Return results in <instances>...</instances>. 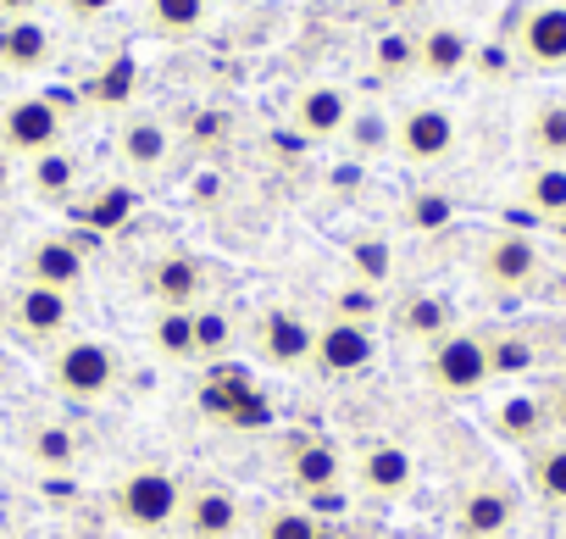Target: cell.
<instances>
[{"instance_id":"2e32d148","label":"cell","mask_w":566,"mask_h":539,"mask_svg":"<svg viewBox=\"0 0 566 539\" xmlns=\"http://www.w3.org/2000/svg\"><path fill=\"white\" fill-rule=\"evenodd\" d=\"M84 273H90V261H84V250L73 239H40L29 250V284H45V290L73 296L84 284Z\"/></svg>"},{"instance_id":"d6a6232c","label":"cell","mask_w":566,"mask_h":539,"mask_svg":"<svg viewBox=\"0 0 566 539\" xmlns=\"http://www.w3.org/2000/svg\"><path fill=\"white\" fill-rule=\"evenodd\" d=\"M350 273H356V284L384 290L389 273H395V250H389V239H356V245H350Z\"/></svg>"},{"instance_id":"cb8c5ba5","label":"cell","mask_w":566,"mask_h":539,"mask_svg":"<svg viewBox=\"0 0 566 539\" xmlns=\"http://www.w3.org/2000/svg\"><path fill=\"white\" fill-rule=\"evenodd\" d=\"M395 329H400L406 340L433 345V340H444L455 323H450V307H444L439 296H406V301L395 307Z\"/></svg>"},{"instance_id":"d4e9b609","label":"cell","mask_w":566,"mask_h":539,"mask_svg":"<svg viewBox=\"0 0 566 539\" xmlns=\"http://www.w3.org/2000/svg\"><path fill=\"white\" fill-rule=\"evenodd\" d=\"M206 18H211V0H145V23L161 40H189L206 29Z\"/></svg>"},{"instance_id":"603a6c76","label":"cell","mask_w":566,"mask_h":539,"mask_svg":"<svg viewBox=\"0 0 566 539\" xmlns=\"http://www.w3.org/2000/svg\"><path fill=\"white\" fill-rule=\"evenodd\" d=\"M522 200H527L533 217L560 222V217H566V162H538V167H527Z\"/></svg>"},{"instance_id":"f1b7e54d","label":"cell","mask_w":566,"mask_h":539,"mask_svg":"<svg viewBox=\"0 0 566 539\" xmlns=\"http://www.w3.org/2000/svg\"><path fill=\"white\" fill-rule=\"evenodd\" d=\"M483 340H489V373H494V379H522V373H533V362H538L533 334L500 329V334H483Z\"/></svg>"},{"instance_id":"277c9868","label":"cell","mask_w":566,"mask_h":539,"mask_svg":"<svg viewBox=\"0 0 566 539\" xmlns=\"http://www.w3.org/2000/svg\"><path fill=\"white\" fill-rule=\"evenodd\" d=\"M51 384L67 401H101L117 384V351L106 340H67L51 356Z\"/></svg>"},{"instance_id":"8fae6325","label":"cell","mask_w":566,"mask_h":539,"mask_svg":"<svg viewBox=\"0 0 566 539\" xmlns=\"http://www.w3.org/2000/svg\"><path fill=\"white\" fill-rule=\"evenodd\" d=\"M489 428L494 439L516 445V450H533L538 439H549V406H544V390H516V395H500L494 412H489Z\"/></svg>"},{"instance_id":"f546056e","label":"cell","mask_w":566,"mask_h":539,"mask_svg":"<svg viewBox=\"0 0 566 539\" xmlns=\"http://www.w3.org/2000/svg\"><path fill=\"white\" fill-rule=\"evenodd\" d=\"M527 145L538 162H566V101H544L527 117Z\"/></svg>"},{"instance_id":"e575fe53","label":"cell","mask_w":566,"mask_h":539,"mask_svg":"<svg viewBox=\"0 0 566 539\" xmlns=\"http://www.w3.org/2000/svg\"><path fill=\"white\" fill-rule=\"evenodd\" d=\"M450 217H455V200H450L444 189H417V195H406V228L439 234Z\"/></svg>"},{"instance_id":"5bb4252c","label":"cell","mask_w":566,"mask_h":539,"mask_svg":"<svg viewBox=\"0 0 566 539\" xmlns=\"http://www.w3.org/2000/svg\"><path fill=\"white\" fill-rule=\"evenodd\" d=\"M356 478H361V489H367V495H378V500H400V495L417 484V462H411V450H406V445L378 439V445H367V450H361Z\"/></svg>"},{"instance_id":"ffe728a7","label":"cell","mask_w":566,"mask_h":539,"mask_svg":"<svg viewBox=\"0 0 566 539\" xmlns=\"http://www.w3.org/2000/svg\"><path fill=\"white\" fill-rule=\"evenodd\" d=\"M290 478L312 495H334L345 484V456L328 445V439H301L290 450Z\"/></svg>"},{"instance_id":"4dcf8cb0","label":"cell","mask_w":566,"mask_h":539,"mask_svg":"<svg viewBox=\"0 0 566 539\" xmlns=\"http://www.w3.org/2000/svg\"><path fill=\"white\" fill-rule=\"evenodd\" d=\"M255 539H334V528L301 506H266L255 522Z\"/></svg>"},{"instance_id":"b9f144b4","label":"cell","mask_w":566,"mask_h":539,"mask_svg":"<svg viewBox=\"0 0 566 539\" xmlns=\"http://www.w3.org/2000/svg\"><path fill=\"white\" fill-rule=\"evenodd\" d=\"M40 7V0H0V23H12V18H29Z\"/></svg>"},{"instance_id":"ba28073f","label":"cell","mask_w":566,"mask_h":539,"mask_svg":"<svg viewBox=\"0 0 566 539\" xmlns=\"http://www.w3.org/2000/svg\"><path fill=\"white\" fill-rule=\"evenodd\" d=\"M511 528H516V489H505L500 478L467 484V495L455 506V533L461 539H511Z\"/></svg>"},{"instance_id":"7bdbcfd3","label":"cell","mask_w":566,"mask_h":539,"mask_svg":"<svg viewBox=\"0 0 566 539\" xmlns=\"http://www.w3.org/2000/svg\"><path fill=\"white\" fill-rule=\"evenodd\" d=\"M7 184H12V156L0 151V195H7Z\"/></svg>"},{"instance_id":"484cf974","label":"cell","mask_w":566,"mask_h":539,"mask_svg":"<svg viewBox=\"0 0 566 539\" xmlns=\"http://www.w3.org/2000/svg\"><path fill=\"white\" fill-rule=\"evenodd\" d=\"M150 345L161 362H195V307H161L150 323Z\"/></svg>"},{"instance_id":"4316f807","label":"cell","mask_w":566,"mask_h":539,"mask_svg":"<svg viewBox=\"0 0 566 539\" xmlns=\"http://www.w3.org/2000/svg\"><path fill=\"white\" fill-rule=\"evenodd\" d=\"M29 456L40 473H73L78 467V434L67 423H40L29 434Z\"/></svg>"},{"instance_id":"d6986e66","label":"cell","mask_w":566,"mask_h":539,"mask_svg":"<svg viewBox=\"0 0 566 539\" xmlns=\"http://www.w3.org/2000/svg\"><path fill=\"white\" fill-rule=\"evenodd\" d=\"M206 290V273H200V261L189 250H167L156 267H150V296L161 307H195Z\"/></svg>"},{"instance_id":"ac0fdd59","label":"cell","mask_w":566,"mask_h":539,"mask_svg":"<svg viewBox=\"0 0 566 539\" xmlns=\"http://www.w3.org/2000/svg\"><path fill=\"white\" fill-rule=\"evenodd\" d=\"M12 312H18L23 334H34V340H62L67 323H73V301L62 290H45V284H23Z\"/></svg>"},{"instance_id":"7c38bea8","label":"cell","mask_w":566,"mask_h":539,"mask_svg":"<svg viewBox=\"0 0 566 539\" xmlns=\"http://www.w3.org/2000/svg\"><path fill=\"white\" fill-rule=\"evenodd\" d=\"M373 356H378V334H373V329L334 323V318L317 329V351H312V362H317L323 373L350 379V373H367V367H373Z\"/></svg>"},{"instance_id":"83f0119b","label":"cell","mask_w":566,"mask_h":539,"mask_svg":"<svg viewBox=\"0 0 566 539\" xmlns=\"http://www.w3.org/2000/svg\"><path fill=\"white\" fill-rule=\"evenodd\" d=\"M29 184H34V195H40L45 206H62V200L78 189V162H73L67 151H45V156H34Z\"/></svg>"},{"instance_id":"8d00e7d4","label":"cell","mask_w":566,"mask_h":539,"mask_svg":"<svg viewBox=\"0 0 566 539\" xmlns=\"http://www.w3.org/2000/svg\"><path fill=\"white\" fill-rule=\"evenodd\" d=\"M350 145L361 151V156H373V151H384V145H395V128L378 117V112H350Z\"/></svg>"},{"instance_id":"4fadbf2b","label":"cell","mask_w":566,"mask_h":539,"mask_svg":"<svg viewBox=\"0 0 566 539\" xmlns=\"http://www.w3.org/2000/svg\"><path fill=\"white\" fill-rule=\"evenodd\" d=\"M350 95L339 84H306L295 95V134L301 139H339L350 128Z\"/></svg>"},{"instance_id":"3957f363","label":"cell","mask_w":566,"mask_h":539,"mask_svg":"<svg viewBox=\"0 0 566 539\" xmlns=\"http://www.w3.org/2000/svg\"><path fill=\"white\" fill-rule=\"evenodd\" d=\"M478 279H483L494 296H522V290H533V284L544 279V250H538L527 234L500 228V234L483 239V250H478Z\"/></svg>"},{"instance_id":"7402d4cb","label":"cell","mask_w":566,"mask_h":539,"mask_svg":"<svg viewBox=\"0 0 566 539\" xmlns=\"http://www.w3.org/2000/svg\"><path fill=\"white\" fill-rule=\"evenodd\" d=\"M527 489L544 506H566V434H549L527 450Z\"/></svg>"},{"instance_id":"52a82bcc","label":"cell","mask_w":566,"mask_h":539,"mask_svg":"<svg viewBox=\"0 0 566 539\" xmlns=\"http://www.w3.org/2000/svg\"><path fill=\"white\" fill-rule=\"evenodd\" d=\"M317 351V329L295 312V307H261L255 312V356L266 367H306Z\"/></svg>"},{"instance_id":"30bf717a","label":"cell","mask_w":566,"mask_h":539,"mask_svg":"<svg viewBox=\"0 0 566 539\" xmlns=\"http://www.w3.org/2000/svg\"><path fill=\"white\" fill-rule=\"evenodd\" d=\"M189 539H233L244 522V506L228 484H195L184 489V511H178Z\"/></svg>"},{"instance_id":"74e56055","label":"cell","mask_w":566,"mask_h":539,"mask_svg":"<svg viewBox=\"0 0 566 539\" xmlns=\"http://www.w3.org/2000/svg\"><path fill=\"white\" fill-rule=\"evenodd\" d=\"M128 211H134V195H128V189H101V200L90 206V222H95V228H117Z\"/></svg>"},{"instance_id":"d590c367","label":"cell","mask_w":566,"mask_h":539,"mask_svg":"<svg viewBox=\"0 0 566 539\" xmlns=\"http://www.w3.org/2000/svg\"><path fill=\"white\" fill-rule=\"evenodd\" d=\"M228 345H233V318L222 307H195V362L222 356Z\"/></svg>"},{"instance_id":"f35d334b","label":"cell","mask_w":566,"mask_h":539,"mask_svg":"<svg viewBox=\"0 0 566 539\" xmlns=\"http://www.w3.org/2000/svg\"><path fill=\"white\" fill-rule=\"evenodd\" d=\"M112 7H117V0H62V12H67L73 23H101Z\"/></svg>"},{"instance_id":"836d02e7","label":"cell","mask_w":566,"mask_h":539,"mask_svg":"<svg viewBox=\"0 0 566 539\" xmlns=\"http://www.w3.org/2000/svg\"><path fill=\"white\" fill-rule=\"evenodd\" d=\"M373 68H378V79H406V73H417V34H378L373 40Z\"/></svg>"},{"instance_id":"e0dca14e","label":"cell","mask_w":566,"mask_h":539,"mask_svg":"<svg viewBox=\"0 0 566 539\" xmlns=\"http://www.w3.org/2000/svg\"><path fill=\"white\" fill-rule=\"evenodd\" d=\"M472 68V40L455 23H433L428 34H417V73L422 79H455Z\"/></svg>"},{"instance_id":"7a4b0ae2","label":"cell","mask_w":566,"mask_h":539,"mask_svg":"<svg viewBox=\"0 0 566 539\" xmlns=\"http://www.w3.org/2000/svg\"><path fill=\"white\" fill-rule=\"evenodd\" d=\"M112 511L117 522L139 528V533H156L167 522H178L184 511V484L167 473V467H134L123 473V484L112 489Z\"/></svg>"},{"instance_id":"9c48e42d","label":"cell","mask_w":566,"mask_h":539,"mask_svg":"<svg viewBox=\"0 0 566 539\" xmlns=\"http://www.w3.org/2000/svg\"><path fill=\"white\" fill-rule=\"evenodd\" d=\"M516 56L533 73H560L566 68V0H538L516 23Z\"/></svg>"},{"instance_id":"5b68a950","label":"cell","mask_w":566,"mask_h":539,"mask_svg":"<svg viewBox=\"0 0 566 539\" xmlns=\"http://www.w3.org/2000/svg\"><path fill=\"white\" fill-rule=\"evenodd\" d=\"M0 151L7 156H45L62 151V106L56 95H23L0 112Z\"/></svg>"},{"instance_id":"60d3db41","label":"cell","mask_w":566,"mask_h":539,"mask_svg":"<svg viewBox=\"0 0 566 539\" xmlns=\"http://www.w3.org/2000/svg\"><path fill=\"white\" fill-rule=\"evenodd\" d=\"M544 406H549V428H555V434H566V379L544 390Z\"/></svg>"},{"instance_id":"ab89813d","label":"cell","mask_w":566,"mask_h":539,"mask_svg":"<svg viewBox=\"0 0 566 539\" xmlns=\"http://www.w3.org/2000/svg\"><path fill=\"white\" fill-rule=\"evenodd\" d=\"M472 68H478L483 79H500V73H505V45H483V51L472 45Z\"/></svg>"},{"instance_id":"1f68e13d","label":"cell","mask_w":566,"mask_h":539,"mask_svg":"<svg viewBox=\"0 0 566 539\" xmlns=\"http://www.w3.org/2000/svg\"><path fill=\"white\" fill-rule=\"evenodd\" d=\"M328 318H334V323H356V329H373V323L384 318V296L350 279L345 290H334V296H328Z\"/></svg>"},{"instance_id":"6da1fadb","label":"cell","mask_w":566,"mask_h":539,"mask_svg":"<svg viewBox=\"0 0 566 539\" xmlns=\"http://www.w3.org/2000/svg\"><path fill=\"white\" fill-rule=\"evenodd\" d=\"M422 367H428V384L439 395H450V401H472V395H483L494 384V373H489V340L472 334V329H450L444 340H433L428 356H422Z\"/></svg>"},{"instance_id":"9a60e30c","label":"cell","mask_w":566,"mask_h":539,"mask_svg":"<svg viewBox=\"0 0 566 539\" xmlns=\"http://www.w3.org/2000/svg\"><path fill=\"white\" fill-rule=\"evenodd\" d=\"M51 56H56V34L40 18L0 23V68H7V73H45Z\"/></svg>"},{"instance_id":"8992f818","label":"cell","mask_w":566,"mask_h":539,"mask_svg":"<svg viewBox=\"0 0 566 539\" xmlns=\"http://www.w3.org/2000/svg\"><path fill=\"white\" fill-rule=\"evenodd\" d=\"M455 139H461L455 112H450V106H433V101L411 106V112L395 123V151H400L411 167H439V162H450Z\"/></svg>"},{"instance_id":"44dd1931","label":"cell","mask_w":566,"mask_h":539,"mask_svg":"<svg viewBox=\"0 0 566 539\" xmlns=\"http://www.w3.org/2000/svg\"><path fill=\"white\" fill-rule=\"evenodd\" d=\"M167 151H172V134H167V123H156V117H134V123H123V134H117V156H123V167H134V173H156V167L167 162Z\"/></svg>"}]
</instances>
